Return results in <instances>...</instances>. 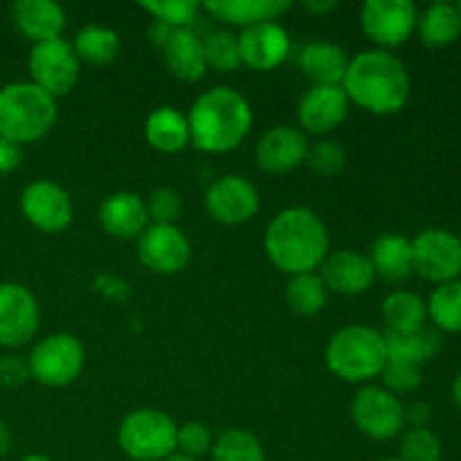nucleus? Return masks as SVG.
I'll return each mask as SVG.
<instances>
[{
	"instance_id": "4",
	"label": "nucleus",
	"mask_w": 461,
	"mask_h": 461,
	"mask_svg": "<svg viewBox=\"0 0 461 461\" xmlns=\"http://www.w3.org/2000/svg\"><path fill=\"white\" fill-rule=\"evenodd\" d=\"M59 115L57 99L32 81L0 88V138L32 144L50 133Z\"/></svg>"
},
{
	"instance_id": "24",
	"label": "nucleus",
	"mask_w": 461,
	"mask_h": 461,
	"mask_svg": "<svg viewBox=\"0 0 461 461\" xmlns=\"http://www.w3.org/2000/svg\"><path fill=\"white\" fill-rule=\"evenodd\" d=\"M203 9L219 21L239 27H252L259 23L277 21L291 9L288 0H212Z\"/></svg>"
},
{
	"instance_id": "23",
	"label": "nucleus",
	"mask_w": 461,
	"mask_h": 461,
	"mask_svg": "<svg viewBox=\"0 0 461 461\" xmlns=\"http://www.w3.org/2000/svg\"><path fill=\"white\" fill-rule=\"evenodd\" d=\"M171 75L180 81H201L207 72L203 39L192 30H174L171 39L160 50Z\"/></svg>"
},
{
	"instance_id": "44",
	"label": "nucleus",
	"mask_w": 461,
	"mask_h": 461,
	"mask_svg": "<svg viewBox=\"0 0 461 461\" xmlns=\"http://www.w3.org/2000/svg\"><path fill=\"white\" fill-rule=\"evenodd\" d=\"M432 419V408L428 403H412L405 408V421L412 423V428H428Z\"/></svg>"
},
{
	"instance_id": "12",
	"label": "nucleus",
	"mask_w": 461,
	"mask_h": 461,
	"mask_svg": "<svg viewBox=\"0 0 461 461\" xmlns=\"http://www.w3.org/2000/svg\"><path fill=\"white\" fill-rule=\"evenodd\" d=\"M21 212L27 223L45 234H57L70 228L75 205L66 189L54 180H34L21 194Z\"/></svg>"
},
{
	"instance_id": "36",
	"label": "nucleus",
	"mask_w": 461,
	"mask_h": 461,
	"mask_svg": "<svg viewBox=\"0 0 461 461\" xmlns=\"http://www.w3.org/2000/svg\"><path fill=\"white\" fill-rule=\"evenodd\" d=\"M401 461H441L444 448L430 428H410L401 437Z\"/></svg>"
},
{
	"instance_id": "32",
	"label": "nucleus",
	"mask_w": 461,
	"mask_h": 461,
	"mask_svg": "<svg viewBox=\"0 0 461 461\" xmlns=\"http://www.w3.org/2000/svg\"><path fill=\"white\" fill-rule=\"evenodd\" d=\"M426 304L437 331L461 333V279L439 284Z\"/></svg>"
},
{
	"instance_id": "11",
	"label": "nucleus",
	"mask_w": 461,
	"mask_h": 461,
	"mask_svg": "<svg viewBox=\"0 0 461 461\" xmlns=\"http://www.w3.org/2000/svg\"><path fill=\"white\" fill-rule=\"evenodd\" d=\"M351 419L365 437L374 441L394 439L405 426V408L385 387L367 385L351 401Z\"/></svg>"
},
{
	"instance_id": "25",
	"label": "nucleus",
	"mask_w": 461,
	"mask_h": 461,
	"mask_svg": "<svg viewBox=\"0 0 461 461\" xmlns=\"http://www.w3.org/2000/svg\"><path fill=\"white\" fill-rule=\"evenodd\" d=\"M369 261L374 273L387 282H403L414 273L412 268V241L399 232H385L372 243Z\"/></svg>"
},
{
	"instance_id": "43",
	"label": "nucleus",
	"mask_w": 461,
	"mask_h": 461,
	"mask_svg": "<svg viewBox=\"0 0 461 461\" xmlns=\"http://www.w3.org/2000/svg\"><path fill=\"white\" fill-rule=\"evenodd\" d=\"M23 162V147L12 140L0 138V174H12Z\"/></svg>"
},
{
	"instance_id": "20",
	"label": "nucleus",
	"mask_w": 461,
	"mask_h": 461,
	"mask_svg": "<svg viewBox=\"0 0 461 461\" xmlns=\"http://www.w3.org/2000/svg\"><path fill=\"white\" fill-rule=\"evenodd\" d=\"M12 21L21 36L34 45L61 39L66 30V12L52 0H18L12 5Z\"/></svg>"
},
{
	"instance_id": "17",
	"label": "nucleus",
	"mask_w": 461,
	"mask_h": 461,
	"mask_svg": "<svg viewBox=\"0 0 461 461\" xmlns=\"http://www.w3.org/2000/svg\"><path fill=\"white\" fill-rule=\"evenodd\" d=\"M309 140L295 126H273L259 138L255 149L257 165L266 174H288L304 165Z\"/></svg>"
},
{
	"instance_id": "7",
	"label": "nucleus",
	"mask_w": 461,
	"mask_h": 461,
	"mask_svg": "<svg viewBox=\"0 0 461 461\" xmlns=\"http://www.w3.org/2000/svg\"><path fill=\"white\" fill-rule=\"evenodd\" d=\"M27 365H30V376L41 385L66 387L84 372V345L70 333H54L36 342Z\"/></svg>"
},
{
	"instance_id": "21",
	"label": "nucleus",
	"mask_w": 461,
	"mask_h": 461,
	"mask_svg": "<svg viewBox=\"0 0 461 461\" xmlns=\"http://www.w3.org/2000/svg\"><path fill=\"white\" fill-rule=\"evenodd\" d=\"M99 223L111 237L115 239H140L147 230L149 214L142 198L133 192L111 194L99 207Z\"/></svg>"
},
{
	"instance_id": "35",
	"label": "nucleus",
	"mask_w": 461,
	"mask_h": 461,
	"mask_svg": "<svg viewBox=\"0 0 461 461\" xmlns=\"http://www.w3.org/2000/svg\"><path fill=\"white\" fill-rule=\"evenodd\" d=\"M140 7L171 30H189L201 12V5L194 0H144Z\"/></svg>"
},
{
	"instance_id": "41",
	"label": "nucleus",
	"mask_w": 461,
	"mask_h": 461,
	"mask_svg": "<svg viewBox=\"0 0 461 461\" xmlns=\"http://www.w3.org/2000/svg\"><path fill=\"white\" fill-rule=\"evenodd\" d=\"M30 365L21 356H3L0 358V385L16 390L30 381Z\"/></svg>"
},
{
	"instance_id": "27",
	"label": "nucleus",
	"mask_w": 461,
	"mask_h": 461,
	"mask_svg": "<svg viewBox=\"0 0 461 461\" xmlns=\"http://www.w3.org/2000/svg\"><path fill=\"white\" fill-rule=\"evenodd\" d=\"M441 331L430 327H423L412 333H385L387 360L392 363H408L421 367L426 360H430L441 349Z\"/></svg>"
},
{
	"instance_id": "22",
	"label": "nucleus",
	"mask_w": 461,
	"mask_h": 461,
	"mask_svg": "<svg viewBox=\"0 0 461 461\" xmlns=\"http://www.w3.org/2000/svg\"><path fill=\"white\" fill-rule=\"evenodd\" d=\"M300 68L313 86H342L349 68L345 50L329 41H311L300 52Z\"/></svg>"
},
{
	"instance_id": "37",
	"label": "nucleus",
	"mask_w": 461,
	"mask_h": 461,
	"mask_svg": "<svg viewBox=\"0 0 461 461\" xmlns=\"http://www.w3.org/2000/svg\"><path fill=\"white\" fill-rule=\"evenodd\" d=\"M304 165L309 167L313 174L329 178V176H336L345 169L347 153L338 142H331V140H320V142L309 144Z\"/></svg>"
},
{
	"instance_id": "49",
	"label": "nucleus",
	"mask_w": 461,
	"mask_h": 461,
	"mask_svg": "<svg viewBox=\"0 0 461 461\" xmlns=\"http://www.w3.org/2000/svg\"><path fill=\"white\" fill-rule=\"evenodd\" d=\"M21 461H54V459H50L48 455H39V453H34V455H25V457H23Z\"/></svg>"
},
{
	"instance_id": "13",
	"label": "nucleus",
	"mask_w": 461,
	"mask_h": 461,
	"mask_svg": "<svg viewBox=\"0 0 461 461\" xmlns=\"http://www.w3.org/2000/svg\"><path fill=\"white\" fill-rule=\"evenodd\" d=\"M138 259L151 273L176 275L192 261V243L178 225H147L138 239Z\"/></svg>"
},
{
	"instance_id": "31",
	"label": "nucleus",
	"mask_w": 461,
	"mask_h": 461,
	"mask_svg": "<svg viewBox=\"0 0 461 461\" xmlns=\"http://www.w3.org/2000/svg\"><path fill=\"white\" fill-rule=\"evenodd\" d=\"M329 291L322 277L315 273L293 275L286 284V302L293 313L302 318H313L327 304Z\"/></svg>"
},
{
	"instance_id": "39",
	"label": "nucleus",
	"mask_w": 461,
	"mask_h": 461,
	"mask_svg": "<svg viewBox=\"0 0 461 461\" xmlns=\"http://www.w3.org/2000/svg\"><path fill=\"white\" fill-rule=\"evenodd\" d=\"M383 385L392 394H408L421 387L423 383V372L419 365H408V363H392L387 360L385 369H383Z\"/></svg>"
},
{
	"instance_id": "3",
	"label": "nucleus",
	"mask_w": 461,
	"mask_h": 461,
	"mask_svg": "<svg viewBox=\"0 0 461 461\" xmlns=\"http://www.w3.org/2000/svg\"><path fill=\"white\" fill-rule=\"evenodd\" d=\"M189 142L203 153H228L241 147L252 126L250 102L228 86L203 93L187 113Z\"/></svg>"
},
{
	"instance_id": "5",
	"label": "nucleus",
	"mask_w": 461,
	"mask_h": 461,
	"mask_svg": "<svg viewBox=\"0 0 461 461\" xmlns=\"http://www.w3.org/2000/svg\"><path fill=\"white\" fill-rule=\"evenodd\" d=\"M324 360L333 376L347 383H367L381 376L387 365L385 333L365 324H349L333 333Z\"/></svg>"
},
{
	"instance_id": "47",
	"label": "nucleus",
	"mask_w": 461,
	"mask_h": 461,
	"mask_svg": "<svg viewBox=\"0 0 461 461\" xmlns=\"http://www.w3.org/2000/svg\"><path fill=\"white\" fill-rule=\"evenodd\" d=\"M304 7L309 9V12H313V14H327V12H331V9H336L338 3H336V0H327V3L309 0V3H304Z\"/></svg>"
},
{
	"instance_id": "14",
	"label": "nucleus",
	"mask_w": 461,
	"mask_h": 461,
	"mask_svg": "<svg viewBox=\"0 0 461 461\" xmlns=\"http://www.w3.org/2000/svg\"><path fill=\"white\" fill-rule=\"evenodd\" d=\"M41 309L32 291L23 284H0V345L23 347L36 336Z\"/></svg>"
},
{
	"instance_id": "6",
	"label": "nucleus",
	"mask_w": 461,
	"mask_h": 461,
	"mask_svg": "<svg viewBox=\"0 0 461 461\" xmlns=\"http://www.w3.org/2000/svg\"><path fill=\"white\" fill-rule=\"evenodd\" d=\"M178 426L167 412L140 408L126 414L117 430L122 453L133 461H162L176 453Z\"/></svg>"
},
{
	"instance_id": "9",
	"label": "nucleus",
	"mask_w": 461,
	"mask_h": 461,
	"mask_svg": "<svg viewBox=\"0 0 461 461\" xmlns=\"http://www.w3.org/2000/svg\"><path fill=\"white\" fill-rule=\"evenodd\" d=\"M417 5L410 0H367L360 9V27L378 50L399 48L417 30Z\"/></svg>"
},
{
	"instance_id": "2",
	"label": "nucleus",
	"mask_w": 461,
	"mask_h": 461,
	"mask_svg": "<svg viewBox=\"0 0 461 461\" xmlns=\"http://www.w3.org/2000/svg\"><path fill=\"white\" fill-rule=\"evenodd\" d=\"M342 90L363 111L394 115L408 104L412 81L399 57L387 50H367L349 61Z\"/></svg>"
},
{
	"instance_id": "26",
	"label": "nucleus",
	"mask_w": 461,
	"mask_h": 461,
	"mask_svg": "<svg viewBox=\"0 0 461 461\" xmlns=\"http://www.w3.org/2000/svg\"><path fill=\"white\" fill-rule=\"evenodd\" d=\"M144 138L156 151L180 153L189 142L187 115L171 106H162L153 111L144 122Z\"/></svg>"
},
{
	"instance_id": "42",
	"label": "nucleus",
	"mask_w": 461,
	"mask_h": 461,
	"mask_svg": "<svg viewBox=\"0 0 461 461\" xmlns=\"http://www.w3.org/2000/svg\"><path fill=\"white\" fill-rule=\"evenodd\" d=\"M93 291L113 302H126L131 297V293H133L126 279L111 273H99L97 277L93 279Z\"/></svg>"
},
{
	"instance_id": "45",
	"label": "nucleus",
	"mask_w": 461,
	"mask_h": 461,
	"mask_svg": "<svg viewBox=\"0 0 461 461\" xmlns=\"http://www.w3.org/2000/svg\"><path fill=\"white\" fill-rule=\"evenodd\" d=\"M171 34H174V30L167 25H162V23L153 21L151 27H149V41H151L153 48L162 50L167 45V41L171 39Z\"/></svg>"
},
{
	"instance_id": "33",
	"label": "nucleus",
	"mask_w": 461,
	"mask_h": 461,
	"mask_svg": "<svg viewBox=\"0 0 461 461\" xmlns=\"http://www.w3.org/2000/svg\"><path fill=\"white\" fill-rule=\"evenodd\" d=\"M214 461H266V450L257 435L243 428L225 430L212 446Z\"/></svg>"
},
{
	"instance_id": "50",
	"label": "nucleus",
	"mask_w": 461,
	"mask_h": 461,
	"mask_svg": "<svg viewBox=\"0 0 461 461\" xmlns=\"http://www.w3.org/2000/svg\"><path fill=\"white\" fill-rule=\"evenodd\" d=\"M162 461H198V459H192V457H187V455L174 453V455H169V457H167V459H162Z\"/></svg>"
},
{
	"instance_id": "51",
	"label": "nucleus",
	"mask_w": 461,
	"mask_h": 461,
	"mask_svg": "<svg viewBox=\"0 0 461 461\" xmlns=\"http://www.w3.org/2000/svg\"><path fill=\"white\" fill-rule=\"evenodd\" d=\"M381 461H401L399 457H385V459H381Z\"/></svg>"
},
{
	"instance_id": "40",
	"label": "nucleus",
	"mask_w": 461,
	"mask_h": 461,
	"mask_svg": "<svg viewBox=\"0 0 461 461\" xmlns=\"http://www.w3.org/2000/svg\"><path fill=\"white\" fill-rule=\"evenodd\" d=\"M214 446L212 441L210 428L203 426L198 421H189L185 426L178 428V435H176V450L180 455H187V457L198 459L203 455H207Z\"/></svg>"
},
{
	"instance_id": "28",
	"label": "nucleus",
	"mask_w": 461,
	"mask_h": 461,
	"mask_svg": "<svg viewBox=\"0 0 461 461\" xmlns=\"http://www.w3.org/2000/svg\"><path fill=\"white\" fill-rule=\"evenodd\" d=\"M417 30L428 48H444L461 34V14L453 3H432L417 18Z\"/></svg>"
},
{
	"instance_id": "10",
	"label": "nucleus",
	"mask_w": 461,
	"mask_h": 461,
	"mask_svg": "<svg viewBox=\"0 0 461 461\" xmlns=\"http://www.w3.org/2000/svg\"><path fill=\"white\" fill-rule=\"evenodd\" d=\"M27 68H30L32 84L52 95L54 99L70 93L79 79V59L72 50V43L63 39L36 43L27 59Z\"/></svg>"
},
{
	"instance_id": "16",
	"label": "nucleus",
	"mask_w": 461,
	"mask_h": 461,
	"mask_svg": "<svg viewBox=\"0 0 461 461\" xmlns=\"http://www.w3.org/2000/svg\"><path fill=\"white\" fill-rule=\"evenodd\" d=\"M239 36V50H241V66L252 70L268 72L275 70L286 61L291 52V36L286 27L277 21L259 23V25L243 27Z\"/></svg>"
},
{
	"instance_id": "29",
	"label": "nucleus",
	"mask_w": 461,
	"mask_h": 461,
	"mask_svg": "<svg viewBox=\"0 0 461 461\" xmlns=\"http://www.w3.org/2000/svg\"><path fill=\"white\" fill-rule=\"evenodd\" d=\"M383 320L390 333H412L426 327L428 304L412 291H394L383 302Z\"/></svg>"
},
{
	"instance_id": "46",
	"label": "nucleus",
	"mask_w": 461,
	"mask_h": 461,
	"mask_svg": "<svg viewBox=\"0 0 461 461\" xmlns=\"http://www.w3.org/2000/svg\"><path fill=\"white\" fill-rule=\"evenodd\" d=\"M9 448H12V430L7 428V423L0 421V457H5Z\"/></svg>"
},
{
	"instance_id": "15",
	"label": "nucleus",
	"mask_w": 461,
	"mask_h": 461,
	"mask_svg": "<svg viewBox=\"0 0 461 461\" xmlns=\"http://www.w3.org/2000/svg\"><path fill=\"white\" fill-rule=\"evenodd\" d=\"M205 210L223 225H241L259 212V194L243 176H223L205 192Z\"/></svg>"
},
{
	"instance_id": "19",
	"label": "nucleus",
	"mask_w": 461,
	"mask_h": 461,
	"mask_svg": "<svg viewBox=\"0 0 461 461\" xmlns=\"http://www.w3.org/2000/svg\"><path fill=\"white\" fill-rule=\"evenodd\" d=\"M320 277L327 291L338 293V295H363L372 288L376 273L367 255H360L356 250H338L327 255V259L322 261Z\"/></svg>"
},
{
	"instance_id": "52",
	"label": "nucleus",
	"mask_w": 461,
	"mask_h": 461,
	"mask_svg": "<svg viewBox=\"0 0 461 461\" xmlns=\"http://www.w3.org/2000/svg\"><path fill=\"white\" fill-rule=\"evenodd\" d=\"M457 9H459V14H461V3H457Z\"/></svg>"
},
{
	"instance_id": "1",
	"label": "nucleus",
	"mask_w": 461,
	"mask_h": 461,
	"mask_svg": "<svg viewBox=\"0 0 461 461\" xmlns=\"http://www.w3.org/2000/svg\"><path fill=\"white\" fill-rule=\"evenodd\" d=\"M264 248L275 268L288 277L315 273L329 255V230L309 207H288L270 221Z\"/></svg>"
},
{
	"instance_id": "18",
	"label": "nucleus",
	"mask_w": 461,
	"mask_h": 461,
	"mask_svg": "<svg viewBox=\"0 0 461 461\" xmlns=\"http://www.w3.org/2000/svg\"><path fill=\"white\" fill-rule=\"evenodd\" d=\"M347 111H349V97L342 86H313L300 99L297 120L309 133L327 135L345 122Z\"/></svg>"
},
{
	"instance_id": "8",
	"label": "nucleus",
	"mask_w": 461,
	"mask_h": 461,
	"mask_svg": "<svg viewBox=\"0 0 461 461\" xmlns=\"http://www.w3.org/2000/svg\"><path fill=\"white\" fill-rule=\"evenodd\" d=\"M412 268L423 279L446 284L461 275V239L444 228H428L412 239Z\"/></svg>"
},
{
	"instance_id": "34",
	"label": "nucleus",
	"mask_w": 461,
	"mask_h": 461,
	"mask_svg": "<svg viewBox=\"0 0 461 461\" xmlns=\"http://www.w3.org/2000/svg\"><path fill=\"white\" fill-rule=\"evenodd\" d=\"M203 52H205L207 68L221 72H232L241 66V50H239V36L228 30H214L203 39Z\"/></svg>"
},
{
	"instance_id": "48",
	"label": "nucleus",
	"mask_w": 461,
	"mask_h": 461,
	"mask_svg": "<svg viewBox=\"0 0 461 461\" xmlns=\"http://www.w3.org/2000/svg\"><path fill=\"white\" fill-rule=\"evenodd\" d=\"M453 401L461 408V372L455 376V381H453Z\"/></svg>"
},
{
	"instance_id": "38",
	"label": "nucleus",
	"mask_w": 461,
	"mask_h": 461,
	"mask_svg": "<svg viewBox=\"0 0 461 461\" xmlns=\"http://www.w3.org/2000/svg\"><path fill=\"white\" fill-rule=\"evenodd\" d=\"M144 205H147L149 219L156 225H176V221L183 214V198L169 187L153 189Z\"/></svg>"
},
{
	"instance_id": "30",
	"label": "nucleus",
	"mask_w": 461,
	"mask_h": 461,
	"mask_svg": "<svg viewBox=\"0 0 461 461\" xmlns=\"http://www.w3.org/2000/svg\"><path fill=\"white\" fill-rule=\"evenodd\" d=\"M122 48V41L117 36L115 30L104 25H86L77 32L75 50L77 59L86 63H93V66H108L117 59Z\"/></svg>"
}]
</instances>
